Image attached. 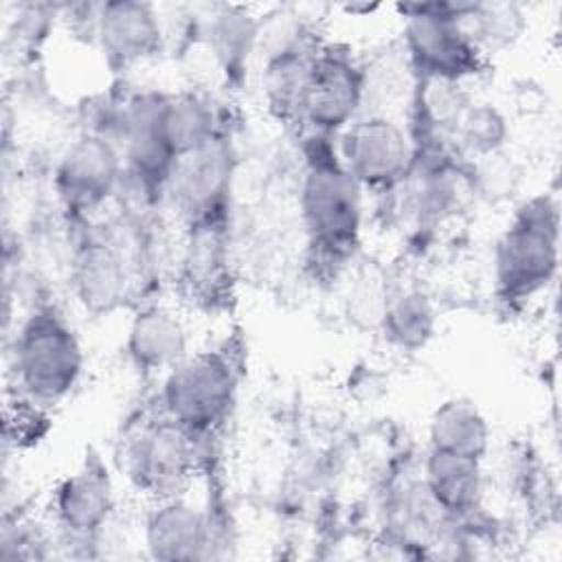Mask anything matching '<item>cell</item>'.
Returning <instances> with one entry per match:
<instances>
[{
    "label": "cell",
    "mask_w": 562,
    "mask_h": 562,
    "mask_svg": "<svg viewBox=\"0 0 562 562\" xmlns=\"http://www.w3.org/2000/svg\"><path fill=\"white\" fill-rule=\"evenodd\" d=\"M167 132L171 145L178 154H189L211 138L217 136L215 132V116L206 99L184 92L178 97L167 99Z\"/></svg>",
    "instance_id": "obj_20"
},
{
    "label": "cell",
    "mask_w": 562,
    "mask_h": 562,
    "mask_svg": "<svg viewBox=\"0 0 562 562\" xmlns=\"http://www.w3.org/2000/svg\"><path fill=\"white\" fill-rule=\"evenodd\" d=\"M490 446V428L479 408L463 400L443 402L430 419V448L483 459Z\"/></svg>",
    "instance_id": "obj_19"
},
{
    "label": "cell",
    "mask_w": 562,
    "mask_h": 562,
    "mask_svg": "<svg viewBox=\"0 0 562 562\" xmlns=\"http://www.w3.org/2000/svg\"><path fill=\"white\" fill-rule=\"evenodd\" d=\"M167 99L162 92H138L119 116L125 167L147 198L165 193L178 160L167 132Z\"/></svg>",
    "instance_id": "obj_6"
},
{
    "label": "cell",
    "mask_w": 562,
    "mask_h": 562,
    "mask_svg": "<svg viewBox=\"0 0 562 562\" xmlns=\"http://www.w3.org/2000/svg\"><path fill=\"white\" fill-rule=\"evenodd\" d=\"M220 20L213 24V42L215 53L224 61V66H235L241 61L244 53L250 48V40L255 31L248 26V20L239 13L217 15Z\"/></svg>",
    "instance_id": "obj_22"
},
{
    "label": "cell",
    "mask_w": 562,
    "mask_h": 562,
    "mask_svg": "<svg viewBox=\"0 0 562 562\" xmlns=\"http://www.w3.org/2000/svg\"><path fill=\"white\" fill-rule=\"evenodd\" d=\"M145 542L154 558L191 560L204 555L209 527L195 507L167 496L147 518Z\"/></svg>",
    "instance_id": "obj_14"
},
{
    "label": "cell",
    "mask_w": 562,
    "mask_h": 562,
    "mask_svg": "<svg viewBox=\"0 0 562 562\" xmlns=\"http://www.w3.org/2000/svg\"><path fill=\"white\" fill-rule=\"evenodd\" d=\"M435 325V314L422 292L408 290L397 294L384 310V331L400 347L424 345Z\"/></svg>",
    "instance_id": "obj_21"
},
{
    "label": "cell",
    "mask_w": 562,
    "mask_h": 562,
    "mask_svg": "<svg viewBox=\"0 0 562 562\" xmlns=\"http://www.w3.org/2000/svg\"><path fill=\"white\" fill-rule=\"evenodd\" d=\"M331 138L312 134L305 145L301 220L316 259L342 266L362 235V187L345 169Z\"/></svg>",
    "instance_id": "obj_1"
},
{
    "label": "cell",
    "mask_w": 562,
    "mask_h": 562,
    "mask_svg": "<svg viewBox=\"0 0 562 562\" xmlns=\"http://www.w3.org/2000/svg\"><path fill=\"white\" fill-rule=\"evenodd\" d=\"M233 160L224 138L182 154L167 180L165 193L189 226L224 222L231 193Z\"/></svg>",
    "instance_id": "obj_9"
},
{
    "label": "cell",
    "mask_w": 562,
    "mask_h": 562,
    "mask_svg": "<svg viewBox=\"0 0 562 562\" xmlns=\"http://www.w3.org/2000/svg\"><path fill=\"white\" fill-rule=\"evenodd\" d=\"M454 130L463 132V138L472 149L481 154H490L501 143L498 138L503 136V121L494 110H487V108L465 110Z\"/></svg>",
    "instance_id": "obj_23"
},
{
    "label": "cell",
    "mask_w": 562,
    "mask_h": 562,
    "mask_svg": "<svg viewBox=\"0 0 562 562\" xmlns=\"http://www.w3.org/2000/svg\"><path fill=\"white\" fill-rule=\"evenodd\" d=\"M15 382L37 406L64 400L83 371V349L70 323L50 305L35 307L13 340Z\"/></svg>",
    "instance_id": "obj_2"
},
{
    "label": "cell",
    "mask_w": 562,
    "mask_h": 562,
    "mask_svg": "<svg viewBox=\"0 0 562 562\" xmlns=\"http://www.w3.org/2000/svg\"><path fill=\"white\" fill-rule=\"evenodd\" d=\"M195 463V437L165 417L134 435L125 450V470L145 492L167 498L189 479Z\"/></svg>",
    "instance_id": "obj_10"
},
{
    "label": "cell",
    "mask_w": 562,
    "mask_h": 562,
    "mask_svg": "<svg viewBox=\"0 0 562 562\" xmlns=\"http://www.w3.org/2000/svg\"><path fill=\"white\" fill-rule=\"evenodd\" d=\"M560 215L549 195H536L516 211L494 252V281L505 301L542 292L558 268Z\"/></svg>",
    "instance_id": "obj_3"
},
{
    "label": "cell",
    "mask_w": 562,
    "mask_h": 562,
    "mask_svg": "<svg viewBox=\"0 0 562 562\" xmlns=\"http://www.w3.org/2000/svg\"><path fill=\"white\" fill-rule=\"evenodd\" d=\"M127 353L138 369H173L187 356V331L167 307L140 310L127 329Z\"/></svg>",
    "instance_id": "obj_15"
},
{
    "label": "cell",
    "mask_w": 562,
    "mask_h": 562,
    "mask_svg": "<svg viewBox=\"0 0 562 562\" xmlns=\"http://www.w3.org/2000/svg\"><path fill=\"white\" fill-rule=\"evenodd\" d=\"M112 507L110 481L101 468L88 465L68 476L55 492L59 525L75 536H90L101 529Z\"/></svg>",
    "instance_id": "obj_16"
},
{
    "label": "cell",
    "mask_w": 562,
    "mask_h": 562,
    "mask_svg": "<svg viewBox=\"0 0 562 562\" xmlns=\"http://www.w3.org/2000/svg\"><path fill=\"white\" fill-rule=\"evenodd\" d=\"M239 375L226 351H198L169 369L160 402L165 417L180 424L195 439L217 430L237 400Z\"/></svg>",
    "instance_id": "obj_4"
},
{
    "label": "cell",
    "mask_w": 562,
    "mask_h": 562,
    "mask_svg": "<svg viewBox=\"0 0 562 562\" xmlns=\"http://www.w3.org/2000/svg\"><path fill=\"white\" fill-rule=\"evenodd\" d=\"M470 7L459 2L400 7L406 15V50L422 79L461 83L481 72V48L463 24Z\"/></svg>",
    "instance_id": "obj_5"
},
{
    "label": "cell",
    "mask_w": 562,
    "mask_h": 562,
    "mask_svg": "<svg viewBox=\"0 0 562 562\" xmlns=\"http://www.w3.org/2000/svg\"><path fill=\"white\" fill-rule=\"evenodd\" d=\"M316 46L305 44H285L268 59L263 72V88L270 108L281 119H299L303 114V99L307 88L310 64Z\"/></svg>",
    "instance_id": "obj_18"
},
{
    "label": "cell",
    "mask_w": 562,
    "mask_h": 562,
    "mask_svg": "<svg viewBox=\"0 0 562 562\" xmlns=\"http://www.w3.org/2000/svg\"><path fill=\"white\" fill-rule=\"evenodd\" d=\"M424 485L446 516L470 514L481 498V461L430 448Z\"/></svg>",
    "instance_id": "obj_17"
},
{
    "label": "cell",
    "mask_w": 562,
    "mask_h": 562,
    "mask_svg": "<svg viewBox=\"0 0 562 562\" xmlns=\"http://www.w3.org/2000/svg\"><path fill=\"white\" fill-rule=\"evenodd\" d=\"M362 92V68L351 53L334 44L316 46L310 64L301 121L312 127V134L327 138L338 136L351 121H356Z\"/></svg>",
    "instance_id": "obj_7"
},
{
    "label": "cell",
    "mask_w": 562,
    "mask_h": 562,
    "mask_svg": "<svg viewBox=\"0 0 562 562\" xmlns=\"http://www.w3.org/2000/svg\"><path fill=\"white\" fill-rule=\"evenodd\" d=\"M336 154L362 189L384 191L411 173L413 147L404 130L384 116L351 121L340 134Z\"/></svg>",
    "instance_id": "obj_8"
},
{
    "label": "cell",
    "mask_w": 562,
    "mask_h": 562,
    "mask_svg": "<svg viewBox=\"0 0 562 562\" xmlns=\"http://www.w3.org/2000/svg\"><path fill=\"white\" fill-rule=\"evenodd\" d=\"M121 171L116 147L101 134H86L64 151L55 171V189L68 211L92 213L114 193Z\"/></svg>",
    "instance_id": "obj_11"
},
{
    "label": "cell",
    "mask_w": 562,
    "mask_h": 562,
    "mask_svg": "<svg viewBox=\"0 0 562 562\" xmlns=\"http://www.w3.org/2000/svg\"><path fill=\"white\" fill-rule=\"evenodd\" d=\"M97 37L103 55L114 66H132L160 50V20L147 2H105L97 15Z\"/></svg>",
    "instance_id": "obj_12"
},
{
    "label": "cell",
    "mask_w": 562,
    "mask_h": 562,
    "mask_svg": "<svg viewBox=\"0 0 562 562\" xmlns=\"http://www.w3.org/2000/svg\"><path fill=\"white\" fill-rule=\"evenodd\" d=\"M70 281L77 301L92 314L116 310L127 294V266L112 241L88 237L75 252Z\"/></svg>",
    "instance_id": "obj_13"
}]
</instances>
